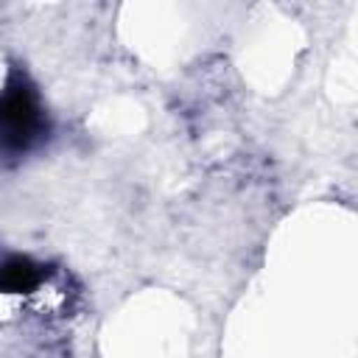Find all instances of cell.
I'll return each mask as SVG.
<instances>
[{
    "label": "cell",
    "instance_id": "1",
    "mask_svg": "<svg viewBox=\"0 0 358 358\" xmlns=\"http://www.w3.org/2000/svg\"><path fill=\"white\" fill-rule=\"evenodd\" d=\"M45 112L25 78L8 84L0 95V162L25 157L45 134Z\"/></svg>",
    "mask_w": 358,
    "mask_h": 358
}]
</instances>
